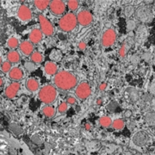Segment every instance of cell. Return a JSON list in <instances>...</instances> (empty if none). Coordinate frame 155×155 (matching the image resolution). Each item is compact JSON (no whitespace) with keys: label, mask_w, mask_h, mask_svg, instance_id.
<instances>
[{"label":"cell","mask_w":155,"mask_h":155,"mask_svg":"<svg viewBox=\"0 0 155 155\" xmlns=\"http://www.w3.org/2000/svg\"><path fill=\"white\" fill-rule=\"evenodd\" d=\"M54 84L55 86L62 91H69L77 86V78L70 72L61 71L56 73L54 78Z\"/></svg>","instance_id":"6da1fadb"},{"label":"cell","mask_w":155,"mask_h":155,"mask_svg":"<svg viewBox=\"0 0 155 155\" xmlns=\"http://www.w3.org/2000/svg\"><path fill=\"white\" fill-rule=\"evenodd\" d=\"M57 91L52 84H47L39 91V98L45 104H51L56 100Z\"/></svg>","instance_id":"7a4b0ae2"},{"label":"cell","mask_w":155,"mask_h":155,"mask_svg":"<svg viewBox=\"0 0 155 155\" xmlns=\"http://www.w3.org/2000/svg\"><path fill=\"white\" fill-rule=\"evenodd\" d=\"M77 17L73 13H67L61 17L59 22V26L61 30L65 32L72 31L77 26Z\"/></svg>","instance_id":"3957f363"},{"label":"cell","mask_w":155,"mask_h":155,"mask_svg":"<svg viewBox=\"0 0 155 155\" xmlns=\"http://www.w3.org/2000/svg\"><path fill=\"white\" fill-rule=\"evenodd\" d=\"M39 23L42 35L46 36H52L54 33V28L49 20L43 15L39 16Z\"/></svg>","instance_id":"277c9868"},{"label":"cell","mask_w":155,"mask_h":155,"mask_svg":"<svg viewBox=\"0 0 155 155\" xmlns=\"http://www.w3.org/2000/svg\"><path fill=\"white\" fill-rule=\"evenodd\" d=\"M75 94L80 100H85L91 94V89L87 82H82L77 86Z\"/></svg>","instance_id":"5b68a950"},{"label":"cell","mask_w":155,"mask_h":155,"mask_svg":"<svg viewBox=\"0 0 155 155\" xmlns=\"http://www.w3.org/2000/svg\"><path fill=\"white\" fill-rule=\"evenodd\" d=\"M116 32L113 28H109L102 35L101 42L102 45L105 48H109L113 44H115L116 41Z\"/></svg>","instance_id":"8992f818"},{"label":"cell","mask_w":155,"mask_h":155,"mask_svg":"<svg viewBox=\"0 0 155 155\" xmlns=\"http://www.w3.org/2000/svg\"><path fill=\"white\" fill-rule=\"evenodd\" d=\"M76 17H77V22L82 26H88L92 22L93 20L91 13L88 11H81L78 13Z\"/></svg>","instance_id":"52a82bcc"},{"label":"cell","mask_w":155,"mask_h":155,"mask_svg":"<svg viewBox=\"0 0 155 155\" xmlns=\"http://www.w3.org/2000/svg\"><path fill=\"white\" fill-rule=\"evenodd\" d=\"M50 11L54 15H62L66 11V4L63 1L55 0V1H51L49 4Z\"/></svg>","instance_id":"ba28073f"},{"label":"cell","mask_w":155,"mask_h":155,"mask_svg":"<svg viewBox=\"0 0 155 155\" xmlns=\"http://www.w3.org/2000/svg\"><path fill=\"white\" fill-rule=\"evenodd\" d=\"M17 17L23 22H28L32 18V11L27 5H21L17 11Z\"/></svg>","instance_id":"9c48e42d"},{"label":"cell","mask_w":155,"mask_h":155,"mask_svg":"<svg viewBox=\"0 0 155 155\" xmlns=\"http://www.w3.org/2000/svg\"><path fill=\"white\" fill-rule=\"evenodd\" d=\"M20 84L18 82H14V83L11 84L10 85H8L5 89V96L10 98V99H12L14 98L16 96H17V92L19 91L20 90Z\"/></svg>","instance_id":"30bf717a"},{"label":"cell","mask_w":155,"mask_h":155,"mask_svg":"<svg viewBox=\"0 0 155 155\" xmlns=\"http://www.w3.org/2000/svg\"><path fill=\"white\" fill-rule=\"evenodd\" d=\"M23 76H24L23 71L19 67H13L9 72V77L11 80H14L15 82H18L22 80Z\"/></svg>","instance_id":"8fae6325"},{"label":"cell","mask_w":155,"mask_h":155,"mask_svg":"<svg viewBox=\"0 0 155 155\" xmlns=\"http://www.w3.org/2000/svg\"><path fill=\"white\" fill-rule=\"evenodd\" d=\"M43 35L39 28H34L29 33V41L32 44H37L41 41Z\"/></svg>","instance_id":"7c38bea8"},{"label":"cell","mask_w":155,"mask_h":155,"mask_svg":"<svg viewBox=\"0 0 155 155\" xmlns=\"http://www.w3.org/2000/svg\"><path fill=\"white\" fill-rule=\"evenodd\" d=\"M20 50L24 55H31L34 52V45L28 41H24L19 44Z\"/></svg>","instance_id":"4fadbf2b"},{"label":"cell","mask_w":155,"mask_h":155,"mask_svg":"<svg viewBox=\"0 0 155 155\" xmlns=\"http://www.w3.org/2000/svg\"><path fill=\"white\" fill-rule=\"evenodd\" d=\"M45 72L49 75V76H54L56 73L58 72V67L54 62L53 61H48L45 64L44 67Z\"/></svg>","instance_id":"5bb4252c"},{"label":"cell","mask_w":155,"mask_h":155,"mask_svg":"<svg viewBox=\"0 0 155 155\" xmlns=\"http://www.w3.org/2000/svg\"><path fill=\"white\" fill-rule=\"evenodd\" d=\"M39 87H40L39 82L35 78H28L26 81V88L29 91L35 92L37 90H39Z\"/></svg>","instance_id":"9a60e30c"},{"label":"cell","mask_w":155,"mask_h":155,"mask_svg":"<svg viewBox=\"0 0 155 155\" xmlns=\"http://www.w3.org/2000/svg\"><path fill=\"white\" fill-rule=\"evenodd\" d=\"M20 59H21V56H20V54L17 52V51H10L8 54H7V60H8V62L10 63H18L20 61Z\"/></svg>","instance_id":"2e32d148"},{"label":"cell","mask_w":155,"mask_h":155,"mask_svg":"<svg viewBox=\"0 0 155 155\" xmlns=\"http://www.w3.org/2000/svg\"><path fill=\"white\" fill-rule=\"evenodd\" d=\"M50 1L48 0H37V1H34V5L35 6L40 10V11H45L48 6H49Z\"/></svg>","instance_id":"e0dca14e"},{"label":"cell","mask_w":155,"mask_h":155,"mask_svg":"<svg viewBox=\"0 0 155 155\" xmlns=\"http://www.w3.org/2000/svg\"><path fill=\"white\" fill-rule=\"evenodd\" d=\"M42 112H43L44 116L48 118H52L55 115V110L53 106H46L43 108Z\"/></svg>","instance_id":"ac0fdd59"},{"label":"cell","mask_w":155,"mask_h":155,"mask_svg":"<svg viewBox=\"0 0 155 155\" xmlns=\"http://www.w3.org/2000/svg\"><path fill=\"white\" fill-rule=\"evenodd\" d=\"M30 58H31L32 63H35V64L41 63L43 61V56L40 52H33Z\"/></svg>","instance_id":"d6986e66"},{"label":"cell","mask_w":155,"mask_h":155,"mask_svg":"<svg viewBox=\"0 0 155 155\" xmlns=\"http://www.w3.org/2000/svg\"><path fill=\"white\" fill-rule=\"evenodd\" d=\"M99 123L103 127H109L112 124V120L110 116H102L99 119Z\"/></svg>","instance_id":"ffe728a7"},{"label":"cell","mask_w":155,"mask_h":155,"mask_svg":"<svg viewBox=\"0 0 155 155\" xmlns=\"http://www.w3.org/2000/svg\"><path fill=\"white\" fill-rule=\"evenodd\" d=\"M19 46V41L17 37H11L7 41V47L11 49H15Z\"/></svg>","instance_id":"44dd1931"},{"label":"cell","mask_w":155,"mask_h":155,"mask_svg":"<svg viewBox=\"0 0 155 155\" xmlns=\"http://www.w3.org/2000/svg\"><path fill=\"white\" fill-rule=\"evenodd\" d=\"M111 125L113 126V127L116 130H122L125 126V123H124V121L122 119H116L114 122H112Z\"/></svg>","instance_id":"7402d4cb"},{"label":"cell","mask_w":155,"mask_h":155,"mask_svg":"<svg viewBox=\"0 0 155 155\" xmlns=\"http://www.w3.org/2000/svg\"><path fill=\"white\" fill-rule=\"evenodd\" d=\"M78 5H79L78 2V1H75V0L68 1V3H67V6H68L69 10L72 11H76L78 8Z\"/></svg>","instance_id":"603a6c76"},{"label":"cell","mask_w":155,"mask_h":155,"mask_svg":"<svg viewBox=\"0 0 155 155\" xmlns=\"http://www.w3.org/2000/svg\"><path fill=\"white\" fill-rule=\"evenodd\" d=\"M1 69L4 72H9L11 70V64L8 61H5L1 64Z\"/></svg>","instance_id":"cb8c5ba5"},{"label":"cell","mask_w":155,"mask_h":155,"mask_svg":"<svg viewBox=\"0 0 155 155\" xmlns=\"http://www.w3.org/2000/svg\"><path fill=\"white\" fill-rule=\"evenodd\" d=\"M25 68L28 72H33L35 70V65L32 62H26L25 63Z\"/></svg>","instance_id":"d4e9b609"},{"label":"cell","mask_w":155,"mask_h":155,"mask_svg":"<svg viewBox=\"0 0 155 155\" xmlns=\"http://www.w3.org/2000/svg\"><path fill=\"white\" fill-rule=\"evenodd\" d=\"M67 109H68V105H67V103H61L59 105L58 110L60 113H65L67 110Z\"/></svg>","instance_id":"484cf974"},{"label":"cell","mask_w":155,"mask_h":155,"mask_svg":"<svg viewBox=\"0 0 155 155\" xmlns=\"http://www.w3.org/2000/svg\"><path fill=\"white\" fill-rule=\"evenodd\" d=\"M125 13H126V16H127V17H130V16H132V14L134 13L133 7H131V6L127 7V8H126V10H125Z\"/></svg>","instance_id":"4316f807"},{"label":"cell","mask_w":155,"mask_h":155,"mask_svg":"<svg viewBox=\"0 0 155 155\" xmlns=\"http://www.w3.org/2000/svg\"><path fill=\"white\" fill-rule=\"evenodd\" d=\"M68 104H71V105H73V104H76V98L74 97H72V96H70V97H67V103Z\"/></svg>","instance_id":"83f0119b"},{"label":"cell","mask_w":155,"mask_h":155,"mask_svg":"<svg viewBox=\"0 0 155 155\" xmlns=\"http://www.w3.org/2000/svg\"><path fill=\"white\" fill-rule=\"evenodd\" d=\"M126 51H127V49H126V46H125V45H122V48H120V51H119V54L122 56V57H124L125 54H126Z\"/></svg>","instance_id":"f1b7e54d"},{"label":"cell","mask_w":155,"mask_h":155,"mask_svg":"<svg viewBox=\"0 0 155 155\" xmlns=\"http://www.w3.org/2000/svg\"><path fill=\"white\" fill-rule=\"evenodd\" d=\"M85 48H86V44H85L84 42H80V43H78V48L80 50L85 49Z\"/></svg>","instance_id":"f546056e"},{"label":"cell","mask_w":155,"mask_h":155,"mask_svg":"<svg viewBox=\"0 0 155 155\" xmlns=\"http://www.w3.org/2000/svg\"><path fill=\"white\" fill-rule=\"evenodd\" d=\"M106 88H107V84L105 83H103V84H101L99 85V90L100 91H104V90H106Z\"/></svg>","instance_id":"4dcf8cb0"},{"label":"cell","mask_w":155,"mask_h":155,"mask_svg":"<svg viewBox=\"0 0 155 155\" xmlns=\"http://www.w3.org/2000/svg\"><path fill=\"white\" fill-rule=\"evenodd\" d=\"M97 104H98V105H102V104H103V101H102V99H101V98H98V99H97Z\"/></svg>","instance_id":"1f68e13d"},{"label":"cell","mask_w":155,"mask_h":155,"mask_svg":"<svg viewBox=\"0 0 155 155\" xmlns=\"http://www.w3.org/2000/svg\"><path fill=\"white\" fill-rule=\"evenodd\" d=\"M85 129H86V130H90V129H91V125H90L89 123H86V124H85Z\"/></svg>","instance_id":"d6a6232c"},{"label":"cell","mask_w":155,"mask_h":155,"mask_svg":"<svg viewBox=\"0 0 155 155\" xmlns=\"http://www.w3.org/2000/svg\"><path fill=\"white\" fill-rule=\"evenodd\" d=\"M3 84H4V81H3V79H2V78L0 77V87L3 85Z\"/></svg>","instance_id":"836d02e7"},{"label":"cell","mask_w":155,"mask_h":155,"mask_svg":"<svg viewBox=\"0 0 155 155\" xmlns=\"http://www.w3.org/2000/svg\"><path fill=\"white\" fill-rule=\"evenodd\" d=\"M1 64H2V58L0 57V66H1Z\"/></svg>","instance_id":"e575fe53"}]
</instances>
